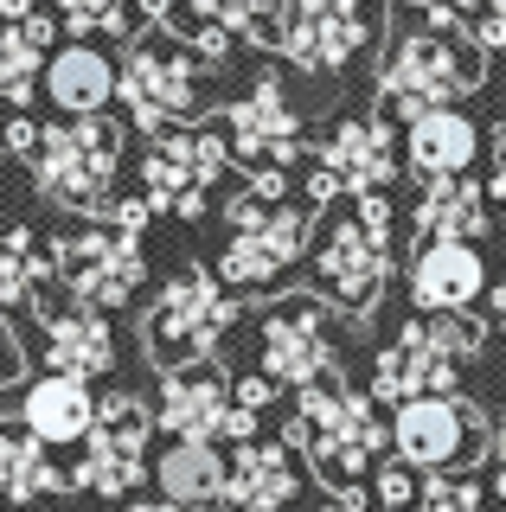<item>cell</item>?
I'll list each match as a JSON object with an SVG mask.
<instances>
[{
	"instance_id": "6da1fadb",
	"label": "cell",
	"mask_w": 506,
	"mask_h": 512,
	"mask_svg": "<svg viewBox=\"0 0 506 512\" xmlns=\"http://www.w3.org/2000/svg\"><path fill=\"white\" fill-rule=\"evenodd\" d=\"M212 52H199L186 32L148 26L116 64V103H129L135 128L161 135L167 122H186L205 109V84H212Z\"/></svg>"
},
{
	"instance_id": "7a4b0ae2",
	"label": "cell",
	"mask_w": 506,
	"mask_h": 512,
	"mask_svg": "<svg viewBox=\"0 0 506 512\" xmlns=\"http://www.w3.org/2000/svg\"><path fill=\"white\" fill-rule=\"evenodd\" d=\"M39 192L65 212L97 218L116 205V173H122V128L103 116H65L52 128H39V154H33Z\"/></svg>"
},
{
	"instance_id": "3957f363",
	"label": "cell",
	"mask_w": 506,
	"mask_h": 512,
	"mask_svg": "<svg viewBox=\"0 0 506 512\" xmlns=\"http://www.w3.org/2000/svg\"><path fill=\"white\" fill-rule=\"evenodd\" d=\"M289 442L314 461V474H327L334 487H353V480H366L378 448L391 442V429L378 423V410L359 391H346V384H302Z\"/></svg>"
},
{
	"instance_id": "277c9868",
	"label": "cell",
	"mask_w": 506,
	"mask_h": 512,
	"mask_svg": "<svg viewBox=\"0 0 506 512\" xmlns=\"http://www.w3.org/2000/svg\"><path fill=\"white\" fill-rule=\"evenodd\" d=\"M481 45L474 32H410L398 39V52L385 58V77H378V103L398 109V116H423V109H455L462 96L481 84Z\"/></svg>"
},
{
	"instance_id": "5b68a950",
	"label": "cell",
	"mask_w": 506,
	"mask_h": 512,
	"mask_svg": "<svg viewBox=\"0 0 506 512\" xmlns=\"http://www.w3.org/2000/svg\"><path fill=\"white\" fill-rule=\"evenodd\" d=\"M481 346L474 314H430L410 320V327L378 352L372 372V397L378 404H410V397H449L462 384V359Z\"/></svg>"
},
{
	"instance_id": "8992f818",
	"label": "cell",
	"mask_w": 506,
	"mask_h": 512,
	"mask_svg": "<svg viewBox=\"0 0 506 512\" xmlns=\"http://www.w3.org/2000/svg\"><path fill=\"white\" fill-rule=\"evenodd\" d=\"M314 276L346 314H372L391 276V205L378 192H359V212L327 231V244L314 250Z\"/></svg>"
},
{
	"instance_id": "52a82bcc",
	"label": "cell",
	"mask_w": 506,
	"mask_h": 512,
	"mask_svg": "<svg viewBox=\"0 0 506 512\" xmlns=\"http://www.w3.org/2000/svg\"><path fill=\"white\" fill-rule=\"evenodd\" d=\"M314 205H276L263 192H244L231 205V244L218 256V282L225 288H263L302 256Z\"/></svg>"
},
{
	"instance_id": "ba28073f",
	"label": "cell",
	"mask_w": 506,
	"mask_h": 512,
	"mask_svg": "<svg viewBox=\"0 0 506 512\" xmlns=\"http://www.w3.org/2000/svg\"><path fill=\"white\" fill-rule=\"evenodd\" d=\"M385 32V0H282L276 45L308 71H346Z\"/></svg>"
},
{
	"instance_id": "9c48e42d",
	"label": "cell",
	"mask_w": 506,
	"mask_h": 512,
	"mask_svg": "<svg viewBox=\"0 0 506 512\" xmlns=\"http://www.w3.org/2000/svg\"><path fill=\"white\" fill-rule=\"evenodd\" d=\"M231 320H237V308H231L225 282H218L212 269H180V276L161 288L154 314H148L154 365H167V372H173V365H199L205 352L225 340Z\"/></svg>"
},
{
	"instance_id": "30bf717a",
	"label": "cell",
	"mask_w": 506,
	"mask_h": 512,
	"mask_svg": "<svg viewBox=\"0 0 506 512\" xmlns=\"http://www.w3.org/2000/svg\"><path fill=\"white\" fill-rule=\"evenodd\" d=\"M225 135H205V128H161L148 135V160H141V199L154 212H173V218H199L205 212V192L225 173Z\"/></svg>"
},
{
	"instance_id": "8fae6325",
	"label": "cell",
	"mask_w": 506,
	"mask_h": 512,
	"mask_svg": "<svg viewBox=\"0 0 506 512\" xmlns=\"http://www.w3.org/2000/svg\"><path fill=\"white\" fill-rule=\"evenodd\" d=\"M148 436H154V410L141 397L116 391L97 404V423L84 436V461H77V487H90L97 500H122L148 480Z\"/></svg>"
},
{
	"instance_id": "7c38bea8",
	"label": "cell",
	"mask_w": 506,
	"mask_h": 512,
	"mask_svg": "<svg viewBox=\"0 0 506 512\" xmlns=\"http://www.w3.org/2000/svg\"><path fill=\"white\" fill-rule=\"evenodd\" d=\"M154 423L173 429V436L186 442H250L257 436V410L237 404L231 378L218 372L212 359L199 365H173V372L161 378V404H154Z\"/></svg>"
},
{
	"instance_id": "4fadbf2b",
	"label": "cell",
	"mask_w": 506,
	"mask_h": 512,
	"mask_svg": "<svg viewBox=\"0 0 506 512\" xmlns=\"http://www.w3.org/2000/svg\"><path fill=\"white\" fill-rule=\"evenodd\" d=\"M52 276L71 288L84 308H122L141 288V237L116 224H90L52 244Z\"/></svg>"
},
{
	"instance_id": "5bb4252c",
	"label": "cell",
	"mask_w": 506,
	"mask_h": 512,
	"mask_svg": "<svg viewBox=\"0 0 506 512\" xmlns=\"http://www.w3.org/2000/svg\"><path fill=\"white\" fill-rule=\"evenodd\" d=\"M340 352V333H334V314L327 301L314 295H289L263 314V333H257V359H263V378L270 384H321V372L334 365Z\"/></svg>"
},
{
	"instance_id": "9a60e30c",
	"label": "cell",
	"mask_w": 506,
	"mask_h": 512,
	"mask_svg": "<svg viewBox=\"0 0 506 512\" xmlns=\"http://www.w3.org/2000/svg\"><path fill=\"white\" fill-rule=\"evenodd\" d=\"M225 148L244 160L250 173H257V167H289V160H302L308 135H302V116H295V103L282 96L276 77H263V84L250 90L244 103H231V116H225Z\"/></svg>"
},
{
	"instance_id": "2e32d148",
	"label": "cell",
	"mask_w": 506,
	"mask_h": 512,
	"mask_svg": "<svg viewBox=\"0 0 506 512\" xmlns=\"http://www.w3.org/2000/svg\"><path fill=\"white\" fill-rule=\"evenodd\" d=\"M391 442H398V461L436 474V468H449V461L474 442V416L455 404V391L449 397H410V404H398Z\"/></svg>"
},
{
	"instance_id": "e0dca14e",
	"label": "cell",
	"mask_w": 506,
	"mask_h": 512,
	"mask_svg": "<svg viewBox=\"0 0 506 512\" xmlns=\"http://www.w3.org/2000/svg\"><path fill=\"white\" fill-rule=\"evenodd\" d=\"M481 288H487L481 250L455 244V237L423 244L417 263H410V295H417V308H430V314H468L474 301H481Z\"/></svg>"
},
{
	"instance_id": "ac0fdd59",
	"label": "cell",
	"mask_w": 506,
	"mask_h": 512,
	"mask_svg": "<svg viewBox=\"0 0 506 512\" xmlns=\"http://www.w3.org/2000/svg\"><path fill=\"white\" fill-rule=\"evenodd\" d=\"M321 167L340 180V192H378L398 173V141H391V122L385 116H346L321 148Z\"/></svg>"
},
{
	"instance_id": "d6986e66",
	"label": "cell",
	"mask_w": 506,
	"mask_h": 512,
	"mask_svg": "<svg viewBox=\"0 0 506 512\" xmlns=\"http://www.w3.org/2000/svg\"><path fill=\"white\" fill-rule=\"evenodd\" d=\"M404 154H410V173L449 180V173H468V160L481 154V128L462 109H423L404 128Z\"/></svg>"
},
{
	"instance_id": "ffe728a7",
	"label": "cell",
	"mask_w": 506,
	"mask_h": 512,
	"mask_svg": "<svg viewBox=\"0 0 506 512\" xmlns=\"http://www.w3.org/2000/svg\"><path fill=\"white\" fill-rule=\"evenodd\" d=\"M26 429L45 442V448H65V442H84L90 423H97V397H90V378H71V372H45L33 391H26Z\"/></svg>"
},
{
	"instance_id": "44dd1931",
	"label": "cell",
	"mask_w": 506,
	"mask_h": 512,
	"mask_svg": "<svg viewBox=\"0 0 506 512\" xmlns=\"http://www.w3.org/2000/svg\"><path fill=\"white\" fill-rule=\"evenodd\" d=\"M295 493H302V474L295 461L270 442H244L231 455V474H225V500L237 512H289Z\"/></svg>"
},
{
	"instance_id": "7402d4cb",
	"label": "cell",
	"mask_w": 506,
	"mask_h": 512,
	"mask_svg": "<svg viewBox=\"0 0 506 512\" xmlns=\"http://www.w3.org/2000/svg\"><path fill=\"white\" fill-rule=\"evenodd\" d=\"M45 365L71 378H103L116 365V333L97 308H65V314H45Z\"/></svg>"
},
{
	"instance_id": "603a6c76",
	"label": "cell",
	"mask_w": 506,
	"mask_h": 512,
	"mask_svg": "<svg viewBox=\"0 0 506 512\" xmlns=\"http://www.w3.org/2000/svg\"><path fill=\"white\" fill-rule=\"evenodd\" d=\"M52 39H58V13L52 7L0 26V103H7V109L33 103V90L45 77V45H52Z\"/></svg>"
},
{
	"instance_id": "cb8c5ba5",
	"label": "cell",
	"mask_w": 506,
	"mask_h": 512,
	"mask_svg": "<svg viewBox=\"0 0 506 512\" xmlns=\"http://www.w3.org/2000/svg\"><path fill=\"white\" fill-rule=\"evenodd\" d=\"M487 199L468 173H449V180H423V199H417V237L436 244V237H455V244H474L487 237Z\"/></svg>"
},
{
	"instance_id": "d4e9b609",
	"label": "cell",
	"mask_w": 506,
	"mask_h": 512,
	"mask_svg": "<svg viewBox=\"0 0 506 512\" xmlns=\"http://www.w3.org/2000/svg\"><path fill=\"white\" fill-rule=\"evenodd\" d=\"M58 487H65V468L52 461V448L33 429H0V512H26Z\"/></svg>"
},
{
	"instance_id": "484cf974",
	"label": "cell",
	"mask_w": 506,
	"mask_h": 512,
	"mask_svg": "<svg viewBox=\"0 0 506 512\" xmlns=\"http://www.w3.org/2000/svg\"><path fill=\"white\" fill-rule=\"evenodd\" d=\"M154 474H161V500L218 506V500H225L231 455H218V442H186V436H173V448L154 461Z\"/></svg>"
},
{
	"instance_id": "4316f807",
	"label": "cell",
	"mask_w": 506,
	"mask_h": 512,
	"mask_svg": "<svg viewBox=\"0 0 506 512\" xmlns=\"http://www.w3.org/2000/svg\"><path fill=\"white\" fill-rule=\"evenodd\" d=\"M45 96H52L65 116H103V103L116 96V71H109V58L90 52V45H65V52L45 64Z\"/></svg>"
},
{
	"instance_id": "83f0119b",
	"label": "cell",
	"mask_w": 506,
	"mask_h": 512,
	"mask_svg": "<svg viewBox=\"0 0 506 512\" xmlns=\"http://www.w3.org/2000/svg\"><path fill=\"white\" fill-rule=\"evenodd\" d=\"M45 276H52V256H39L26 231H0V314H26Z\"/></svg>"
},
{
	"instance_id": "f1b7e54d",
	"label": "cell",
	"mask_w": 506,
	"mask_h": 512,
	"mask_svg": "<svg viewBox=\"0 0 506 512\" xmlns=\"http://www.w3.org/2000/svg\"><path fill=\"white\" fill-rule=\"evenodd\" d=\"M193 20L218 26L225 39H244V45H276L282 0H193Z\"/></svg>"
},
{
	"instance_id": "f546056e",
	"label": "cell",
	"mask_w": 506,
	"mask_h": 512,
	"mask_svg": "<svg viewBox=\"0 0 506 512\" xmlns=\"http://www.w3.org/2000/svg\"><path fill=\"white\" fill-rule=\"evenodd\" d=\"M45 7H52L77 39H97V32L116 39V32L129 26V0H45Z\"/></svg>"
},
{
	"instance_id": "4dcf8cb0",
	"label": "cell",
	"mask_w": 506,
	"mask_h": 512,
	"mask_svg": "<svg viewBox=\"0 0 506 512\" xmlns=\"http://www.w3.org/2000/svg\"><path fill=\"white\" fill-rule=\"evenodd\" d=\"M487 500H481V480L474 474H430L423 480V493H417V506L410 512H481Z\"/></svg>"
},
{
	"instance_id": "1f68e13d",
	"label": "cell",
	"mask_w": 506,
	"mask_h": 512,
	"mask_svg": "<svg viewBox=\"0 0 506 512\" xmlns=\"http://www.w3.org/2000/svg\"><path fill=\"white\" fill-rule=\"evenodd\" d=\"M410 7H417L436 32H468L474 13H481V0H410Z\"/></svg>"
},
{
	"instance_id": "d6a6232c",
	"label": "cell",
	"mask_w": 506,
	"mask_h": 512,
	"mask_svg": "<svg viewBox=\"0 0 506 512\" xmlns=\"http://www.w3.org/2000/svg\"><path fill=\"white\" fill-rule=\"evenodd\" d=\"M378 500H385V512L417 506V468H410V461H391V468H378Z\"/></svg>"
},
{
	"instance_id": "836d02e7",
	"label": "cell",
	"mask_w": 506,
	"mask_h": 512,
	"mask_svg": "<svg viewBox=\"0 0 506 512\" xmlns=\"http://www.w3.org/2000/svg\"><path fill=\"white\" fill-rule=\"evenodd\" d=\"M474 45H481V52H506V13H494V7H487V13H474Z\"/></svg>"
},
{
	"instance_id": "e575fe53",
	"label": "cell",
	"mask_w": 506,
	"mask_h": 512,
	"mask_svg": "<svg viewBox=\"0 0 506 512\" xmlns=\"http://www.w3.org/2000/svg\"><path fill=\"white\" fill-rule=\"evenodd\" d=\"M148 212H154L148 199H116V205H109V224H116V231H135V237H141V224H148Z\"/></svg>"
},
{
	"instance_id": "d590c367",
	"label": "cell",
	"mask_w": 506,
	"mask_h": 512,
	"mask_svg": "<svg viewBox=\"0 0 506 512\" xmlns=\"http://www.w3.org/2000/svg\"><path fill=\"white\" fill-rule=\"evenodd\" d=\"M231 391H237V404H244V410H263V404H270V391H276V384L270 378H244V384H231Z\"/></svg>"
},
{
	"instance_id": "8d00e7d4",
	"label": "cell",
	"mask_w": 506,
	"mask_h": 512,
	"mask_svg": "<svg viewBox=\"0 0 506 512\" xmlns=\"http://www.w3.org/2000/svg\"><path fill=\"white\" fill-rule=\"evenodd\" d=\"M7 148H13V154H26V160H33V154H39V128H33V122H20V116H13V122H7Z\"/></svg>"
},
{
	"instance_id": "74e56055",
	"label": "cell",
	"mask_w": 506,
	"mask_h": 512,
	"mask_svg": "<svg viewBox=\"0 0 506 512\" xmlns=\"http://www.w3.org/2000/svg\"><path fill=\"white\" fill-rule=\"evenodd\" d=\"M13 378H20V352H13V340L0 333V391H7Z\"/></svg>"
},
{
	"instance_id": "f35d334b",
	"label": "cell",
	"mask_w": 506,
	"mask_h": 512,
	"mask_svg": "<svg viewBox=\"0 0 506 512\" xmlns=\"http://www.w3.org/2000/svg\"><path fill=\"white\" fill-rule=\"evenodd\" d=\"M321 512H372V506H366V493H353V487H340V500H327Z\"/></svg>"
},
{
	"instance_id": "ab89813d",
	"label": "cell",
	"mask_w": 506,
	"mask_h": 512,
	"mask_svg": "<svg viewBox=\"0 0 506 512\" xmlns=\"http://www.w3.org/2000/svg\"><path fill=\"white\" fill-rule=\"evenodd\" d=\"M141 13H148L154 26H167V13H173V0H141Z\"/></svg>"
},
{
	"instance_id": "60d3db41",
	"label": "cell",
	"mask_w": 506,
	"mask_h": 512,
	"mask_svg": "<svg viewBox=\"0 0 506 512\" xmlns=\"http://www.w3.org/2000/svg\"><path fill=\"white\" fill-rule=\"evenodd\" d=\"M135 512H212V506H180V500H154V506H135Z\"/></svg>"
},
{
	"instance_id": "b9f144b4",
	"label": "cell",
	"mask_w": 506,
	"mask_h": 512,
	"mask_svg": "<svg viewBox=\"0 0 506 512\" xmlns=\"http://www.w3.org/2000/svg\"><path fill=\"white\" fill-rule=\"evenodd\" d=\"M494 199L506 205V148H500V160H494Z\"/></svg>"
},
{
	"instance_id": "7bdbcfd3",
	"label": "cell",
	"mask_w": 506,
	"mask_h": 512,
	"mask_svg": "<svg viewBox=\"0 0 506 512\" xmlns=\"http://www.w3.org/2000/svg\"><path fill=\"white\" fill-rule=\"evenodd\" d=\"M494 314H500V333H506V276H500V288H494Z\"/></svg>"
},
{
	"instance_id": "ee69618b",
	"label": "cell",
	"mask_w": 506,
	"mask_h": 512,
	"mask_svg": "<svg viewBox=\"0 0 506 512\" xmlns=\"http://www.w3.org/2000/svg\"><path fill=\"white\" fill-rule=\"evenodd\" d=\"M500 500H506V468H500Z\"/></svg>"
},
{
	"instance_id": "f6af8a7d",
	"label": "cell",
	"mask_w": 506,
	"mask_h": 512,
	"mask_svg": "<svg viewBox=\"0 0 506 512\" xmlns=\"http://www.w3.org/2000/svg\"><path fill=\"white\" fill-rule=\"evenodd\" d=\"M494 13H506V0H494Z\"/></svg>"
}]
</instances>
